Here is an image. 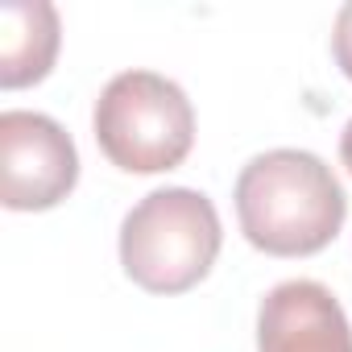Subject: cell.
<instances>
[{
  "mask_svg": "<svg viewBox=\"0 0 352 352\" xmlns=\"http://www.w3.org/2000/svg\"><path fill=\"white\" fill-rule=\"evenodd\" d=\"M340 162L348 166V174H352V120L344 124V133H340Z\"/></svg>",
  "mask_w": 352,
  "mask_h": 352,
  "instance_id": "cell-8",
  "label": "cell"
},
{
  "mask_svg": "<svg viewBox=\"0 0 352 352\" xmlns=\"http://www.w3.org/2000/svg\"><path fill=\"white\" fill-rule=\"evenodd\" d=\"M100 153L124 174H162L183 166L195 145V108L187 91L157 71H120L91 112Z\"/></svg>",
  "mask_w": 352,
  "mask_h": 352,
  "instance_id": "cell-3",
  "label": "cell"
},
{
  "mask_svg": "<svg viewBox=\"0 0 352 352\" xmlns=\"http://www.w3.org/2000/svg\"><path fill=\"white\" fill-rule=\"evenodd\" d=\"M257 352H352L340 298L311 278L278 282L257 307Z\"/></svg>",
  "mask_w": 352,
  "mask_h": 352,
  "instance_id": "cell-5",
  "label": "cell"
},
{
  "mask_svg": "<svg viewBox=\"0 0 352 352\" xmlns=\"http://www.w3.org/2000/svg\"><path fill=\"white\" fill-rule=\"evenodd\" d=\"M232 199L245 241L270 257L323 253L348 216L340 179L307 149H270L249 157Z\"/></svg>",
  "mask_w": 352,
  "mask_h": 352,
  "instance_id": "cell-1",
  "label": "cell"
},
{
  "mask_svg": "<svg viewBox=\"0 0 352 352\" xmlns=\"http://www.w3.org/2000/svg\"><path fill=\"white\" fill-rule=\"evenodd\" d=\"M220 216L204 191H149L120 224V265L149 294H183L199 286L220 257Z\"/></svg>",
  "mask_w": 352,
  "mask_h": 352,
  "instance_id": "cell-2",
  "label": "cell"
},
{
  "mask_svg": "<svg viewBox=\"0 0 352 352\" xmlns=\"http://www.w3.org/2000/svg\"><path fill=\"white\" fill-rule=\"evenodd\" d=\"M79 183V153L71 133L46 116L9 108L0 112V195L13 212L58 208Z\"/></svg>",
  "mask_w": 352,
  "mask_h": 352,
  "instance_id": "cell-4",
  "label": "cell"
},
{
  "mask_svg": "<svg viewBox=\"0 0 352 352\" xmlns=\"http://www.w3.org/2000/svg\"><path fill=\"white\" fill-rule=\"evenodd\" d=\"M331 54L336 67L344 71V79H352V0L336 13V30H331Z\"/></svg>",
  "mask_w": 352,
  "mask_h": 352,
  "instance_id": "cell-7",
  "label": "cell"
},
{
  "mask_svg": "<svg viewBox=\"0 0 352 352\" xmlns=\"http://www.w3.org/2000/svg\"><path fill=\"white\" fill-rule=\"evenodd\" d=\"M63 25L46 0H5L0 5V87L17 91L50 75L58 58Z\"/></svg>",
  "mask_w": 352,
  "mask_h": 352,
  "instance_id": "cell-6",
  "label": "cell"
}]
</instances>
